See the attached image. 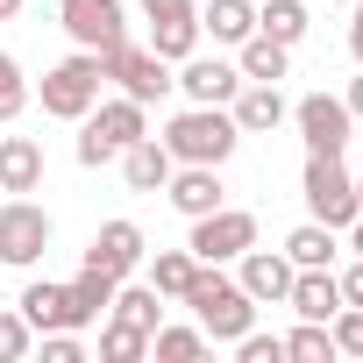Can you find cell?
<instances>
[{
	"instance_id": "ffe728a7",
	"label": "cell",
	"mask_w": 363,
	"mask_h": 363,
	"mask_svg": "<svg viewBox=\"0 0 363 363\" xmlns=\"http://www.w3.org/2000/svg\"><path fill=\"white\" fill-rule=\"evenodd\" d=\"M285 257H292V271H335L342 242H335V228H328V221H299V228L285 235Z\"/></svg>"
},
{
	"instance_id": "d6986e66",
	"label": "cell",
	"mask_w": 363,
	"mask_h": 363,
	"mask_svg": "<svg viewBox=\"0 0 363 363\" xmlns=\"http://www.w3.org/2000/svg\"><path fill=\"white\" fill-rule=\"evenodd\" d=\"M36 186H43V143L0 135V193H36Z\"/></svg>"
},
{
	"instance_id": "484cf974",
	"label": "cell",
	"mask_w": 363,
	"mask_h": 363,
	"mask_svg": "<svg viewBox=\"0 0 363 363\" xmlns=\"http://www.w3.org/2000/svg\"><path fill=\"white\" fill-rule=\"evenodd\" d=\"M306 22H313V15H306V0H264V8H257V29H264L271 43H285V50L306 36Z\"/></svg>"
},
{
	"instance_id": "f35d334b",
	"label": "cell",
	"mask_w": 363,
	"mask_h": 363,
	"mask_svg": "<svg viewBox=\"0 0 363 363\" xmlns=\"http://www.w3.org/2000/svg\"><path fill=\"white\" fill-rule=\"evenodd\" d=\"M22 15V0H0V22H15Z\"/></svg>"
},
{
	"instance_id": "7c38bea8",
	"label": "cell",
	"mask_w": 363,
	"mask_h": 363,
	"mask_svg": "<svg viewBox=\"0 0 363 363\" xmlns=\"http://www.w3.org/2000/svg\"><path fill=\"white\" fill-rule=\"evenodd\" d=\"M164 200L186 214V221H200V214H214V207H228V186H221V164H178L171 178H164Z\"/></svg>"
},
{
	"instance_id": "603a6c76",
	"label": "cell",
	"mask_w": 363,
	"mask_h": 363,
	"mask_svg": "<svg viewBox=\"0 0 363 363\" xmlns=\"http://www.w3.org/2000/svg\"><path fill=\"white\" fill-rule=\"evenodd\" d=\"M200 36H214V43H242V36H257V0H207L200 8Z\"/></svg>"
},
{
	"instance_id": "4dcf8cb0",
	"label": "cell",
	"mask_w": 363,
	"mask_h": 363,
	"mask_svg": "<svg viewBox=\"0 0 363 363\" xmlns=\"http://www.w3.org/2000/svg\"><path fill=\"white\" fill-rule=\"evenodd\" d=\"M36 349V328L22 320V306H8V313H0V363H22Z\"/></svg>"
},
{
	"instance_id": "ab89813d",
	"label": "cell",
	"mask_w": 363,
	"mask_h": 363,
	"mask_svg": "<svg viewBox=\"0 0 363 363\" xmlns=\"http://www.w3.org/2000/svg\"><path fill=\"white\" fill-rule=\"evenodd\" d=\"M356 207H363V178H356Z\"/></svg>"
},
{
	"instance_id": "7a4b0ae2",
	"label": "cell",
	"mask_w": 363,
	"mask_h": 363,
	"mask_svg": "<svg viewBox=\"0 0 363 363\" xmlns=\"http://www.w3.org/2000/svg\"><path fill=\"white\" fill-rule=\"evenodd\" d=\"M157 143H164L178 164H228L235 143H242V128H235L228 107H186V114H171V121H164Z\"/></svg>"
},
{
	"instance_id": "f1b7e54d",
	"label": "cell",
	"mask_w": 363,
	"mask_h": 363,
	"mask_svg": "<svg viewBox=\"0 0 363 363\" xmlns=\"http://www.w3.org/2000/svg\"><path fill=\"white\" fill-rule=\"evenodd\" d=\"M285 356H292V363H335V335H328V320H299V328L285 335Z\"/></svg>"
},
{
	"instance_id": "d590c367",
	"label": "cell",
	"mask_w": 363,
	"mask_h": 363,
	"mask_svg": "<svg viewBox=\"0 0 363 363\" xmlns=\"http://www.w3.org/2000/svg\"><path fill=\"white\" fill-rule=\"evenodd\" d=\"M349 57L363 65V0H356V15H349Z\"/></svg>"
},
{
	"instance_id": "4fadbf2b",
	"label": "cell",
	"mask_w": 363,
	"mask_h": 363,
	"mask_svg": "<svg viewBox=\"0 0 363 363\" xmlns=\"http://www.w3.org/2000/svg\"><path fill=\"white\" fill-rule=\"evenodd\" d=\"M178 93H186L193 107H228L235 93H242V72L228 65V57H178Z\"/></svg>"
},
{
	"instance_id": "1f68e13d",
	"label": "cell",
	"mask_w": 363,
	"mask_h": 363,
	"mask_svg": "<svg viewBox=\"0 0 363 363\" xmlns=\"http://www.w3.org/2000/svg\"><path fill=\"white\" fill-rule=\"evenodd\" d=\"M22 107H29V79H22V65L8 50H0V121H15Z\"/></svg>"
},
{
	"instance_id": "8992f818",
	"label": "cell",
	"mask_w": 363,
	"mask_h": 363,
	"mask_svg": "<svg viewBox=\"0 0 363 363\" xmlns=\"http://www.w3.org/2000/svg\"><path fill=\"white\" fill-rule=\"evenodd\" d=\"M100 72H107V79H114L128 100H143V107H150V100H164V93L178 86V72H171V65H164L150 43H128V36L100 50Z\"/></svg>"
},
{
	"instance_id": "9a60e30c",
	"label": "cell",
	"mask_w": 363,
	"mask_h": 363,
	"mask_svg": "<svg viewBox=\"0 0 363 363\" xmlns=\"http://www.w3.org/2000/svg\"><path fill=\"white\" fill-rule=\"evenodd\" d=\"M143 257H150V242H143L135 221H100V235H93V250H86V264L107 271V278H135Z\"/></svg>"
},
{
	"instance_id": "44dd1931",
	"label": "cell",
	"mask_w": 363,
	"mask_h": 363,
	"mask_svg": "<svg viewBox=\"0 0 363 363\" xmlns=\"http://www.w3.org/2000/svg\"><path fill=\"white\" fill-rule=\"evenodd\" d=\"M114 285L121 278H107V271H79L72 285H65V299H72V328H93V320H107V306H114Z\"/></svg>"
},
{
	"instance_id": "74e56055",
	"label": "cell",
	"mask_w": 363,
	"mask_h": 363,
	"mask_svg": "<svg viewBox=\"0 0 363 363\" xmlns=\"http://www.w3.org/2000/svg\"><path fill=\"white\" fill-rule=\"evenodd\" d=\"M342 235H349V250H356V257H363V214H356V221H349V228H342Z\"/></svg>"
},
{
	"instance_id": "7402d4cb",
	"label": "cell",
	"mask_w": 363,
	"mask_h": 363,
	"mask_svg": "<svg viewBox=\"0 0 363 363\" xmlns=\"http://www.w3.org/2000/svg\"><path fill=\"white\" fill-rule=\"evenodd\" d=\"M107 320H121V328H135V335H157V320H164V292L157 285H114V306H107Z\"/></svg>"
},
{
	"instance_id": "d6a6232c",
	"label": "cell",
	"mask_w": 363,
	"mask_h": 363,
	"mask_svg": "<svg viewBox=\"0 0 363 363\" xmlns=\"http://www.w3.org/2000/svg\"><path fill=\"white\" fill-rule=\"evenodd\" d=\"M328 335H335V356H363V306H342L328 320Z\"/></svg>"
},
{
	"instance_id": "30bf717a",
	"label": "cell",
	"mask_w": 363,
	"mask_h": 363,
	"mask_svg": "<svg viewBox=\"0 0 363 363\" xmlns=\"http://www.w3.org/2000/svg\"><path fill=\"white\" fill-rule=\"evenodd\" d=\"M57 29L72 36V50H107L128 36V8L121 0H57Z\"/></svg>"
},
{
	"instance_id": "ba28073f",
	"label": "cell",
	"mask_w": 363,
	"mask_h": 363,
	"mask_svg": "<svg viewBox=\"0 0 363 363\" xmlns=\"http://www.w3.org/2000/svg\"><path fill=\"white\" fill-rule=\"evenodd\" d=\"M292 128H299V143H306V150L342 157V150H349V135H356V114H349V100H335V93H306V100L292 107Z\"/></svg>"
},
{
	"instance_id": "836d02e7",
	"label": "cell",
	"mask_w": 363,
	"mask_h": 363,
	"mask_svg": "<svg viewBox=\"0 0 363 363\" xmlns=\"http://www.w3.org/2000/svg\"><path fill=\"white\" fill-rule=\"evenodd\" d=\"M235 356L242 363H285V335H257L250 328V335H235Z\"/></svg>"
},
{
	"instance_id": "83f0119b",
	"label": "cell",
	"mask_w": 363,
	"mask_h": 363,
	"mask_svg": "<svg viewBox=\"0 0 363 363\" xmlns=\"http://www.w3.org/2000/svg\"><path fill=\"white\" fill-rule=\"evenodd\" d=\"M150 356H157V363H193V356H207V335H200V320H193V328H164V320H157V335H150Z\"/></svg>"
},
{
	"instance_id": "5b68a950",
	"label": "cell",
	"mask_w": 363,
	"mask_h": 363,
	"mask_svg": "<svg viewBox=\"0 0 363 363\" xmlns=\"http://www.w3.org/2000/svg\"><path fill=\"white\" fill-rule=\"evenodd\" d=\"M100 50H72V57H57L50 72H43V114H57V121H86L93 114V100H100Z\"/></svg>"
},
{
	"instance_id": "6da1fadb",
	"label": "cell",
	"mask_w": 363,
	"mask_h": 363,
	"mask_svg": "<svg viewBox=\"0 0 363 363\" xmlns=\"http://www.w3.org/2000/svg\"><path fill=\"white\" fill-rule=\"evenodd\" d=\"M178 299L193 306V320H200V335H207V342H235V335H250V328H257V299H250L221 264H200V271H193V285L178 292Z\"/></svg>"
},
{
	"instance_id": "f546056e",
	"label": "cell",
	"mask_w": 363,
	"mask_h": 363,
	"mask_svg": "<svg viewBox=\"0 0 363 363\" xmlns=\"http://www.w3.org/2000/svg\"><path fill=\"white\" fill-rule=\"evenodd\" d=\"M143 356H150V335H135V328H121V320L100 328V363H143Z\"/></svg>"
},
{
	"instance_id": "4316f807",
	"label": "cell",
	"mask_w": 363,
	"mask_h": 363,
	"mask_svg": "<svg viewBox=\"0 0 363 363\" xmlns=\"http://www.w3.org/2000/svg\"><path fill=\"white\" fill-rule=\"evenodd\" d=\"M193 271H200V257H193V250H157V257H150V285H157L164 299L186 292V285H193Z\"/></svg>"
},
{
	"instance_id": "2e32d148",
	"label": "cell",
	"mask_w": 363,
	"mask_h": 363,
	"mask_svg": "<svg viewBox=\"0 0 363 363\" xmlns=\"http://www.w3.org/2000/svg\"><path fill=\"white\" fill-rule=\"evenodd\" d=\"M228 114H235V128H242V135H271L278 121H292L285 93H278V86H264V79H242V93L228 100Z\"/></svg>"
},
{
	"instance_id": "277c9868",
	"label": "cell",
	"mask_w": 363,
	"mask_h": 363,
	"mask_svg": "<svg viewBox=\"0 0 363 363\" xmlns=\"http://www.w3.org/2000/svg\"><path fill=\"white\" fill-rule=\"evenodd\" d=\"M299 200H306V221H328L335 235L363 214V207H356V178H349V164H342V157H320V150H306Z\"/></svg>"
},
{
	"instance_id": "d4e9b609",
	"label": "cell",
	"mask_w": 363,
	"mask_h": 363,
	"mask_svg": "<svg viewBox=\"0 0 363 363\" xmlns=\"http://www.w3.org/2000/svg\"><path fill=\"white\" fill-rule=\"evenodd\" d=\"M22 320L36 328V335H50V328H72V299H65V285H50V278H36V285H22Z\"/></svg>"
},
{
	"instance_id": "8fae6325",
	"label": "cell",
	"mask_w": 363,
	"mask_h": 363,
	"mask_svg": "<svg viewBox=\"0 0 363 363\" xmlns=\"http://www.w3.org/2000/svg\"><path fill=\"white\" fill-rule=\"evenodd\" d=\"M143 22H150V50L164 65L200 50V0H143Z\"/></svg>"
},
{
	"instance_id": "9c48e42d",
	"label": "cell",
	"mask_w": 363,
	"mask_h": 363,
	"mask_svg": "<svg viewBox=\"0 0 363 363\" xmlns=\"http://www.w3.org/2000/svg\"><path fill=\"white\" fill-rule=\"evenodd\" d=\"M250 242H257V214H242V207H214V214H200L193 235H186V250H193L200 264H235Z\"/></svg>"
},
{
	"instance_id": "52a82bcc",
	"label": "cell",
	"mask_w": 363,
	"mask_h": 363,
	"mask_svg": "<svg viewBox=\"0 0 363 363\" xmlns=\"http://www.w3.org/2000/svg\"><path fill=\"white\" fill-rule=\"evenodd\" d=\"M43 250H50V214L29 193H8L0 200V264L29 271V264H43Z\"/></svg>"
},
{
	"instance_id": "5bb4252c",
	"label": "cell",
	"mask_w": 363,
	"mask_h": 363,
	"mask_svg": "<svg viewBox=\"0 0 363 363\" xmlns=\"http://www.w3.org/2000/svg\"><path fill=\"white\" fill-rule=\"evenodd\" d=\"M235 285L257 299V306H285V292H292V257L285 250H242L235 257Z\"/></svg>"
},
{
	"instance_id": "cb8c5ba5",
	"label": "cell",
	"mask_w": 363,
	"mask_h": 363,
	"mask_svg": "<svg viewBox=\"0 0 363 363\" xmlns=\"http://www.w3.org/2000/svg\"><path fill=\"white\" fill-rule=\"evenodd\" d=\"M235 72H242V79H264V86H278V79L292 72V50H285V43H271V36L257 29V36H242V43H235Z\"/></svg>"
},
{
	"instance_id": "3957f363",
	"label": "cell",
	"mask_w": 363,
	"mask_h": 363,
	"mask_svg": "<svg viewBox=\"0 0 363 363\" xmlns=\"http://www.w3.org/2000/svg\"><path fill=\"white\" fill-rule=\"evenodd\" d=\"M135 135H150V107H143V100H128V93L93 100V114L79 121V164H86V171H100V164H107V157H121Z\"/></svg>"
},
{
	"instance_id": "ac0fdd59",
	"label": "cell",
	"mask_w": 363,
	"mask_h": 363,
	"mask_svg": "<svg viewBox=\"0 0 363 363\" xmlns=\"http://www.w3.org/2000/svg\"><path fill=\"white\" fill-rule=\"evenodd\" d=\"M178 171V157L157 143V135H135L128 150H121V178H128V186L135 193H164V178Z\"/></svg>"
},
{
	"instance_id": "e0dca14e",
	"label": "cell",
	"mask_w": 363,
	"mask_h": 363,
	"mask_svg": "<svg viewBox=\"0 0 363 363\" xmlns=\"http://www.w3.org/2000/svg\"><path fill=\"white\" fill-rule=\"evenodd\" d=\"M285 306H292L299 320H335V313H342V278H335V271H292Z\"/></svg>"
},
{
	"instance_id": "8d00e7d4",
	"label": "cell",
	"mask_w": 363,
	"mask_h": 363,
	"mask_svg": "<svg viewBox=\"0 0 363 363\" xmlns=\"http://www.w3.org/2000/svg\"><path fill=\"white\" fill-rule=\"evenodd\" d=\"M342 100H349V114H356V121H363V72H356V79H349V93H342Z\"/></svg>"
},
{
	"instance_id": "e575fe53",
	"label": "cell",
	"mask_w": 363,
	"mask_h": 363,
	"mask_svg": "<svg viewBox=\"0 0 363 363\" xmlns=\"http://www.w3.org/2000/svg\"><path fill=\"white\" fill-rule=\"evenodd\" d=\"M335 278H342V306H363V257L349 271H335Z\"/></svg>"
}]
</instances>
